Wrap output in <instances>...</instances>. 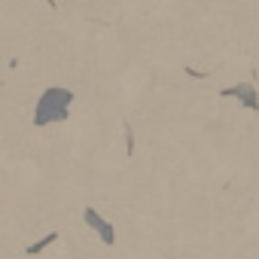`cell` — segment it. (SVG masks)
<instances>
[{
  "label": "cell",
  "mask_w": 259,
  "mask_h": 259,
  "mask_svg": "<svg viewBox=\"0 0 259 259\" xmlns=\"http://www.w3.org/2000/svg\"><path fill=\"white\" fill-rule=\"evenodd\" d=\"M73 101V95L70 92H64V89H49L46 95H43V101H40V107H37V122L43 125L46 119L52 122V119H64L67 116V104Z\"/></svg>",
  "instance_id": "1"
},
{
  "label": "cell",
  "mask_w": 259,
  "mask_h": 259,
  "mask_svg": "<svg viewBox=\"0 0 259 259\" xmlns=\"http://www.w3.org/2000/svg\"><path fill=\"white\" fill-rule=\"evenodd\" d=\"M226 95H238V98H241V101H247V104H250L253 110L259 107V101H256V92H253V85H238V89H229Z\"/></svg>",
  "instance_id": "2"
}]
</instances>
